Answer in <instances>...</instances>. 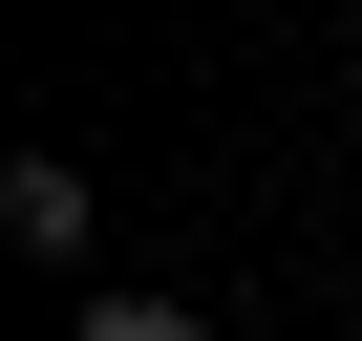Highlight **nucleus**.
Listing matches in <instances>:
<instances>
[{
  "mask_svg": "<svg viewBox=\"0 0 362 341\" xmlns=\"http://www.w3.org/2000/svg\"><path fill=\"white\" fill-rule=\"evenodd\" d=\"M64 341H214V320H192V299H128V277H107V299H86Z\"/></svg>",
  "mask_w": 362,
  "mask_h": 341,
  "instance_id": "obj_2",
  "label": "nucleus"
},
{
  "mask_svg": "<svg viewBox=\"0 0 362 341\" xmlns=\"http://www.w3.org/2000/svg\"><path fill=\"white\" fill-rule=\"evenodd\" d=\"M0 214H22L43 256H86V170H64V149H22V170H0Z\"/></svg>",
  "mask_w": 362,
  "mask_h": 341,
  "instance_id": "obj_1",
  "label": "nucleus"
}]
</instances>
